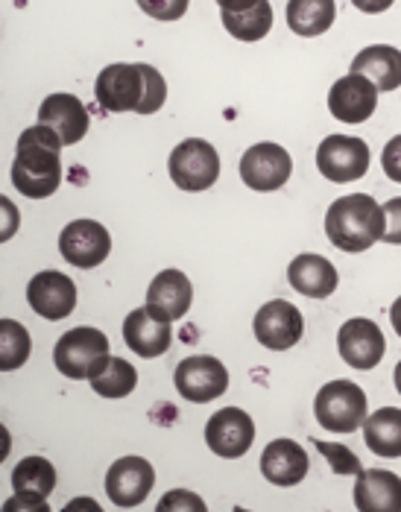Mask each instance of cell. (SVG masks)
I'll list each match as a JSON object with an SVG mask.
<instances>
[{"mask_svg":"<svg viewBox=\"0 0 401 512\" xmlns=\"http://www.w3.org/2000/svg\"><path fill=\"white\" fill-rule=\"evenodd\" d=\"M103 112L156 115L167 100V82L153 65H106L94 85Z\"/></svg>","mask_w":401,"mask_h":512,"instance_id":"obj_1","label":"cell"},{"mask_svg":"<svg viewBox=\"0 0 401 512\" xmlns=\"http://www.w3.org/2000/svg\"><path fill=\"white\" fill-rule=\"evenodd\" d=\"M62 141L47 126H30L18 138L12 161V185L30 199L53 197L62 185Z\"/></svg>","mask_w":401,"mask_h":512,"instance_id":"obj_2","label":"cell"},{"mask_svg":"<svg viewBox=\"0 0 401 512\" xmlns=\"http://www.w3.org/2000/svg\"><path fill=\"white\" fill-rule=\"evenodd\" d=\"M387 232V211L369 194H349L331 202L325 214V235L340 252H366Z\"/></svg>","mask_w":401,"mask_h":512,"instance_id":"obj_3","label":"cell"},{"mask_svg":"<svg viewBox=\"0 0 401 512\" xmlns=\"http://www.w3.org/2000/svg\"><path fill=\"white\" fill-rule=\"evenodd\" d=\"M109 337L100 328H71L59 337L56 349H53V363L62 375H68L71 381H91L106 363H109Z\"/></svg>","mask_w":401,"mask_h":512,"instance_id":"obj_4","label":"cell"},{"mask_svg":"<svg viewBox=\"0 0 401 512\" xmlns=\"http://www.w3.org/2000/svg\"><path fill=\"white\" fill-rule=\"evenodd\" d=\"M369 398L355 381H328L320 387L317 401H314V413L325 431L331 434H355L363 428Z\"/></svg>","mask_w":401,"mask_h":512,"instance_id":"obj_5","label":"cell"},{"mask_svg":"<svg viewBox=\"0 0 401 512\" xmlns=\"http://www.w3.org/2000/svg\"><path fill=\"white\" fill-rule=\"evenodd\" d=\"M167 170L176 188L188 194H200V191L214 188V182L220 179V156L208 141L188 138L170 153Z\"/></svg>","mask_w":401,"mask_h":512,"instance_id":"obj_6","label":"cell"},{"mask_svg":"<svg viewBox=\"0 0 401 512\" xmlns=\"http://www.w3.org/2000/svg\"><path fill=\"white\" fill-rule=\"evenodd\" d=\"M317 167L334 185L358 182L369 170V147L366 141L352 138V135H328L325 141H320Z\"/></svg>","mask_w":401,"mask_h":512,"instance_id":"obj_7","label":"cell"},{"mask_svg":"<svg viewBox=\"0 0 401 512\" xmlns=\"http://www.w3.org/2000/svg\"><path fill=\"white\" fill-rule=\"evenodd\" d=\"M173 384H176L182 398H188L194 404H208L229 390V372L217 357L194 355L185 357L176 366Z\"/></svg>","mask_w":401,"mask_h":512,"instance_id":"obj_8","label":"cell"},{"mask_svg":"<svg viewBox=\"0 0 401 512\" xmlns=\"http://www.w3.org/2000/svg\"><path fill=\"white\" fill-rule=\"evenodd\" d=\"M290 173H293V158L273 141L249 147L241 158V179L246 182V188L261 191V194L284 188Z\"/></svg>","mask_w":401,"mask_h":512,"instance_id":"obj_9","label":"cell"},{"mask_svg":"<svg viewBox=\"0 0 401 512\" xmlns=\"http://www.w3.org/2000/svg\"><path fill=\"white\" fill-rule=\"evenodd\" d=\"M59 252L68 264L80 270H94L109 258L112 237L109 229L97 220H74L59 235Z\"/></svg>","mask_w":401,"mask_h":512,"instance_id":"obj_10","label":"cell"},{"mask_svg":"<svg viewBox=\"0 0 401 512\" xmlns=\"http://www.w3.org/2000/svg\"><path fill=\"white\" fill-rule=\"evenodd\" d=\"M252 331L255 340L270 349V352H287L302 340L305 322L296 305L284 302V299H273L267 305H261V311L252 319Z\"/></svg>","mask_w":401,"mask_h":512,"instance_id":"obj_11","label":"cell"},{"mask_svg":"<svg viewBox=\"0 0 401 512\" xmlns=\"http://www.w3.org/2000/svg\"><path fill=\"white\" fill-rule=\"evenodd\" d=\"M205 442L217 457L238 460L255 442V422L241 407H223L208 419Z\"/></svg>","mask_w":401,"mask_h":512,"instance_id":"obj_12","label":"cell"},{"mask_svg":"<svg viewBox=\"0 0 401 512\" xmlns=\"http://www.w3.org/2000/svg\"><path fill=\"white\" fill-rule=\"evenodd\" d=\"M337 352L352 369L366 372V369H375L384 360L387 340H384L381 328L372 319L358 316V319L343 322V328L337 331Z\"/></svg>","mask_w":401,"mask_h":512,"instance_id":"obj_13","label":"cell"},{"mask_svg":"<svg viewBox=\"0 0 401 512\" xmlns=\"http://www.w3.org/2000/svg\"><path fill=\"white\" fill-rule=\"evenodd\" d=\"M156 486V469L144 457H121L106 474V492L115 507H138Z\"/></svg>","mask_w":401,"mask_h":512,"instance_id":"obj_14","label":"cell"},{"mask_svg":"<svg viewBox=\"0 0 401 512\" xmlns=\"http://www.w3.org/2000/svg\"><path fill=\"white\" fill-rule=\"evenodd\" d=\"M378 109V88L363 74H346L328 91V112L343 123H363Z\"/></svg>","mask_w":401,"mask_h":512,"instance_id":"obj_15","label":"cell"},{"mask_svg":"<svg viewBox=\"0 0 401 512\" xmlns=\"http://www.w3.org/2000/svg\"><path fill=\"white\" fill-rule=\"evenodd\" d=\"M27 302L39 316L59 322V319L74 314V308H77V284L65 273L44 270L27 284Z\"/></svg>","mask_w":401,"mask_h":512,"instance_id":"obj_16","label":"cell"},{"mask_svg":"<svg viewBox=\"0 0 401 512\" xmlns=\"http://www.w3.org/2000/svg\"><path fill=\"white\" fill-rule=\"evenodd\" d=\"M39 123L47 126L65 147L80 144L88 132V112L74 94H47L39 106Z\"/></svg>","mask_w":401,"mask_h":512,"instance_id":"obj_17","label":"cell"},{"mask_svg":"<svg viewBox=\"0 0 401 512\" xmlns=\"http://www.w3.org/2000/svg\"><path fill=\"white\" fill-rule=\"evenodd\" d=\"M191 299H194V287H191L188 276L179 270H164L153 278V284L147 290V311L164 322H176L188 314Z\"/></svg>","mask_w":401,"mask_h":512,"instance_id":"obj_18","label":"cell"},{"mask_svg":"<svg viewBox=\"0 0 401 512\" xmlns=\"http://www.w3.org/2000/svg\"><path fill=\"white\" fill-rule=\"evenodd\" d=\"M123 340L135 355L161 357L173 343V331L170 322L153 316L147 308H135L123 319Z\"/></svg>","mask_w":401,"mask_h":512,"instance_id":"obj_19","label":"cell"},{"mask_svg":"<svg viewBox=\"0 0 401 512\" xmlns=\"http://www.w3.org/2000/svg\"><path fill=\"white\" fill-rule=\"evenodd\" d=\"M287 281L296 293L308 296V299H328L337 284H340V276L334 270V264L322 255H314V252H305L299 258L290 261L287 267Z\"/></svg>","mask_w":401,"mask_h":512,"instance_id":"obj_20","label":"cell"},{"mask_svg":"<svg viewBox=\"0 0 401 512\" xmlns=\"http://www.w3.org/2000/svg\"><path fill=\"white\" fill-rule=\"evenodd\" d=\"M355 507L361 512H401V477L384 469L358 472Z\"/></svg>","mask_w":401,"mask_h":512,"instance_id":"obj_21","label":"cell"},{"mask_svg":"<svg viewBox=\"0 0 401 512\" xmlns=\"http://www.w3.org/2000/svg\"><path fill=\"white\" fill-rule=\"evenodd\" d=\"M261 474L273 486H296L308 474V454L293 439H273L261 454Z\"/></svg>","mask_w":401,"mask_h":512,"instance_id":"obj_22","label":"cell"},{"mask_svg":"<svg viewBox=\"0 0 401 512\" xmlns=\"http://www.w3.org/2000/svg\"><path fill=\"white\" fill-rule=\"evenodd\" d=\"M352 74H363L378 91L401 88V50L390 44H372L352 59Z\"/></svg>","mask_w":401,"mask_h":512,"instance_id":"obj_23","label":"cell"},{"mask_svg":"<svg viewBox=\"0 0 401 512\" xmlns=\"http://www.w3.org/2000/svg\"><path fill=\"white\" fill-rule=\"evenodd\" d=\"M366 448L375 457H401V410L399 407H381L363 422Z\"/></svg>","mask_w":401,"mask_h":512,"instance_id":"obj_24","label":"cell"},{"mask_svg":"<svg viewBox=\"0 0 401 512\" xmlns=\"http://www.w3.org/2000/svg\"><path fill=\"white\" fill-rule=\"evenodd\" d=\"M334 18H337L334 0H290L287 3V27L302 39L328 33Z\"/></svg>","mask_w":401,"mask_h":512,"instance_id":"obj_25","label":"cell"},{"mask_svg":"<svg viewBox=\"0 0 401 512\" xmlns=\"http://www.w3.org/2000/svg\"><path fill=\"white\" fill-rule=\"evenodd\" d=\"M12 489L18 498L44 501L56 489V469L44 457H24L12 472Z\"/></svg>","mask_w":401,"mask_h":512,"instance_id":"obj_26","label":"cell"},{"mask_svg":"<svg viewBox=\"0 0 401 512\" xmlns=\"http://www.w3.org/2000/svg\"><path fill=\"white\" fill-rule=\"evenodd\" d=\"M220 21L226 33L238 41H261L273 30V3L258 0L255 6L241 12H220Z\"/></svg>","mask_w":401,"mask_h":512,"instance_id":"obj_27","label":"cell"},{"mask_svg":"<svg viewBox=\"0 0 401 512\" xmlns=\"http://www.w3.org/2000/svg\"><path fill=\"white\" fill-rule=\"evenodd\" d=\"M135 387H138V372L123 357H109V363L91 378V390L103 398H126Z\"/></svg>","mask_w":401,"mask_h":512,"instance_id":"obj_28","label":"cell"},{"mask_svg":"<svg viewBox=\"0 0 401 512\" xmlns=\"http://www.w3.org/2000/svg\"><path fill=\"white\" fill-rule=\"evenodd\" d=\"M30 352H33V343H30L27 328L15 319H3L0 322V369L3 372L21 369Z\"/></svg>","mask_w":401,"mask_h":512,"instance_id":"obj_29","label":"cell"},{"mask_svg":"<svg viewBox=\"0 0 401 512\" xmlns=\"http://www.w3.org/2000/svg\"><path fill=\"white\" fill-rule=\"evenodd\" d=\"M322 457H328L331 472L334 474H358L361 472V460L346 448V445H334V442H314Z\"/></svg>","mask_w":401,"mask_h":512,"instance_id":"obj_30","label":"cell"},{"mask_svg":"<svg viewBox=\"0 0 401 512\" xmlns=\"http://www.w3.org/2000/svg\"><path fill=\"white\" fill-rule=\"evenodd\" d=\"M191 0H138L141 12H147L156 21H179L188 12Z\"/></svg>","mask_w":401,"mask_h":512,"instance_id":"obj_31","label":"cell"},{"mask_svg":"<svg viewBox=\"0 0 401 512\" xmlns=\"http://www.w3.org/2000/svg\"><path fill=\"white\" fill-rule=\"evenodd\" d=\"M159 510H205V504H202L197 495H191V492H185V489H173L167 498H161Z\"/></svg>","mask_w":401,"mask_h":512,"instance_id":"obj_32","label":"cell"},{"mask_svg":"<svg viewBox=\"0 0 401 512\" xmlns=\"http://www.w3.org/2000/svg\"><path fill=\"white\" fill-rule=\"evenodd\" d=\"M381 164H384V173L401 185V135L390 138V144L381 153Z\"/></svg>","mask_w":401,"mask_h":512,"instance_id":"obj_33","label":"cell"},{"mask_svg":"<svg viewBox=\"0 0 401 512\" xmlns=\"http://www.w3.org/2000/svg\"><path fill=\"white\" fill-rule=\"evenodd\" d=\"M387 232H384V243H396L401 246V197H393L387 205Z\"/></svg>","mask_w":401,"mask_h":512,"instance_id":"obj_34","label":"cell"},{"mask_svg":"<svg viewBox=\"0 0 401 512\" xmlns=\"http://www.w3.org/2000/svg\"><path fill=\"white\" fill-rule=\"evenodd\" d=\"M352 3L366 15H378V12H387L393 6V0H352Z\"/></svg>","mask_w":401,"mask_h":512,"instance_id":"obj_35","label":"cell"},{"mask_svg":"<svg viewBox=\"0 0 401 512\" xmlns=\"http://www.w3.org/2000/svg\"><path fill=\"white\" fill-rule=\"evenodd\" d=\"M217 3H220V12H241V9L255 6L258 0H217Z\"/></svg>","mask_w":401,"mask_h":512,"instance_id":"obj_36","label":"cell"},{"mask_svg":"<svg viewBox=\"0 0 401 512\" xmlns=\"http://www.w3.org/2000/svg\"><path fill=\"white\" fill-rule=\"evenodd\" d=\"M390 322H393V328H396V334L401 337V296L393 302V308H390Z\"/></svg>","mask_w":401,"mask_h":512,"instance_id":"obj_37","label":"cell"},{"mask_svg":"<svg viewBox=\"0 0 401 512\" xmlns=\"http://www.w3.org/2000/svg\"><path fill=\"white\" fill-rule=\"evenodd\" d=\"M393 381H396V390H399L401 395V360H399V366H396V372H393Z\"/></svg>","mask_w":401,"mask_h":512,"instance_id":"obj_38","label":"cell"}]
</instances>
